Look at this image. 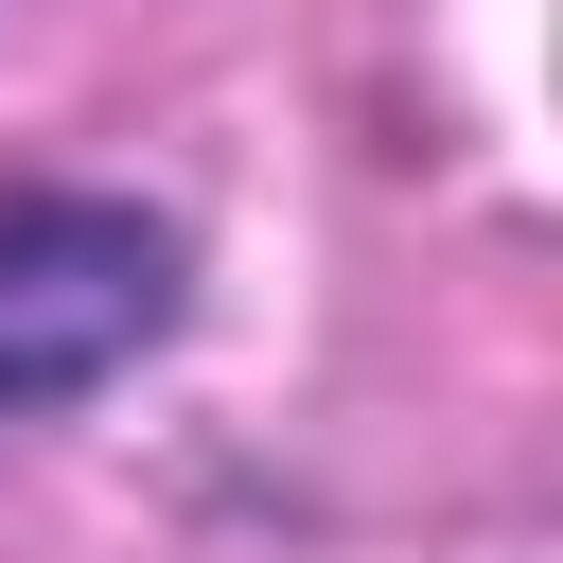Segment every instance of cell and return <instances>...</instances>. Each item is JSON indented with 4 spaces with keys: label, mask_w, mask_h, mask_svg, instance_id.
Segmentation results:
<instances>
[{
    "label": "cell",
    "mask_w": 563,
    "mask_h": 563,
    "mask_svg": "<svg viewBox=\"0 0 563 563\" xmlns=\"http://www.w3.org/2000/svg\"><path fill=\"white\" fill-rule=\"evenodd\" d=\"M158 317H176V229H141V211H106V194L0 211V405L106 387Z\"/></svg>",
    "instance_id": "obj_1"
}]
</instances>
